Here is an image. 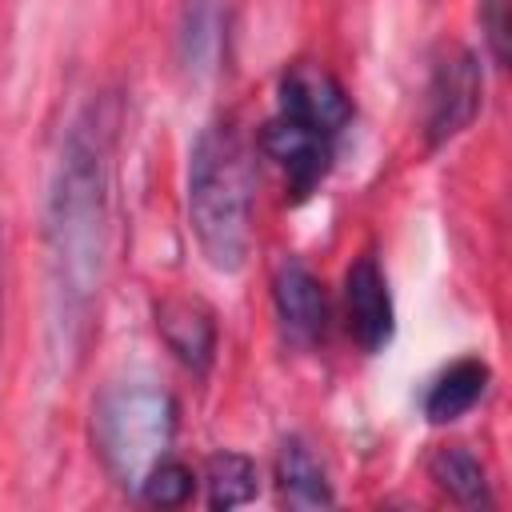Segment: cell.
<instances>
[{
  "label": "cell",
  "instance_id": "1",
  "mask_svg": "<svg viewBox=\"0 0 512 512\" xmlns=\"http://www.w3.org/2000/svg\"><path fill=\"white\" fill-rule=\"evenodd\" d=\"M120 100L92 96L68 124L44 200L48 352L76 364L88 348L112 256Z\"/></svg>",
  "mask_w": 512,
  "mask_h": 512
},
{
  "label": "cell",
  "instance_id": "2",
  "mask_svg": "<svg viewBox=\"0 0 512 512\" xmlns=\"http://www.w3.org/2000/svg\"><path fill=\"white\" fill-rule=\"evenodd\" d=\"M256 176L252 156L232 120L208 124L188 152V224L208 268L244 272L256 240L252 224Z\"/></svg>",
  "mask_w": 512,
  "mask_h": 512
},
{
  "label": "cell",
  "instance_id": "3",
  "mask_svg": "<svg viewBox=\"0 0 512 512\" xmlns=\"http://www.w3.org/2000/svg\"><path fill=\"white\" fill-rule=\"evenodd\" d=\"M352 120V100L344 84L320 64H292L276 88V112L260 128L264 156L284 172L288 196L308 200L332 172L336 140Z\"/></svg>",
  "mask_w": 512,
  "mask_h": 512
},
{
  "label": "cell",
  "instance_id": "4",
  "mask_svg": "<svg viewBox=\"0 0 512 512\" xmlns=\"http://www.w3.org/2000/svg\"><path fill=\"white\" fill-rule=\"evenodd\" d=\"M176 432V404L164 388L124 380L96 396L92 404V444L100 464L120 488H132L144 480V472L168 456Z\"/></svg>",
  "mask_w": 512,
  "mask_h": 512
},
{
  "label": "cell",
  "instance_id": "5",
  "mask_svg": "<svg viewBox=\"0 0 512 512\" xmlns=\"http://www.w3.org/2000/svg\"><path fill=\"white\" fill-rule=\"evenodd\" d=\"M484 104V72L472 48H452L436 60L428 80V108H424V140L428 148L452 144L464 128H472Z\"/></svg>",
  "mask_w": 512,
  "mask_h": 512
},
{
  "label": "cell",
  "instance_id": "6",
  "mask_svg": "<svg viewBox=\"0 0 512 512\" xmlns=\"http://www.w3.org/2000/svg\"><path fill=\"white\" fill-rule=\"evenodd\" d=\"M344 312H348V336L356 340L360 352L376 356L392 344V336H396L392 288L372 252L356 256L352 268L344 272Z\"/></svg>",
  "mask_w": 512,
  "mask_h": 512
},
{
  "label": "cell",
  "instance_id": "7",
  "mask_svg": "<svg viewBox=\"0 0 512 512\" xmlns=\"http://www.w3.org/2000/svg\"><path fill=\"white\" fill-rule=\"evenodd\" d=\"M228 52V0H180L176 64L192 84L216 80Z\"/></svg>",
  "mask_w": 512,
  "mask_h": 512
},
{
  "label": "cell",
  "instance_id": "8",
  "mask_svg": "<svg viewBox=\"0 0 512 512\" xmlns=\"http://www.w3.org/2000/svg\"><path fill=\"white\" fill-rule=\"evenodd\" d=\"M272 304H276V320L292 344H320L324 340L328 292L304 260H296V256L280 260V268L272 272Z\"/></svg>",
  "mask_w": 512,
  "mask_h": 512
},
{
  "label": "cell",
  "instance_id": "9",
  "mask_svg": "<svg viewBox=\"0 0 512 512\" xmlns=\"http://www.w3.org/2000/svg\"><path fill=\"white\" fill-rule=\"evenodd\" d=\"M156 332L164 336L168 352L188 364L192 372H208L216 356V320L200 300L168 296L156 304Z\"/></svg>",
  "mask_w": 512,
  "mask_h": 512
},
{
  "label": "cell",
  "instance_id": "10",
  "mask_svg": "<svg viewBox=\"0 0 512 512\" xmlns=\"http://www.w3.org/2000/svg\"><path fill=\"white\" fill-rule=\"evenodd\" d=\"M276 500L292 512L308 508H332L336 492L328 484V472L312 444L304 436H284L276 448Z\"/></svg>",
  "mask_w": 512,
  "mask_h": 512
},
{
  "label": "cell",
  "instance_id": "11",
  "mask_svg": "<svg viewBox=\"0 0 512 512\" xmlns=\"http://www.w3.org/2000/svg\"><path fill=\"white\" fill-rule=\"evenodd\" d=\"M488 380H492V368L480 360V356H460L452 360L424 392V416L432 424H452L460 416H468L480 396L488 392Z\"/></svg>",
  "mask_w": 512,
  "mask_h": 512
},
{
  "label": "cell",
  "instance_id": "12",
  "mask_svg": "<svg viewBox=\"0 0 512 512\" xmlns=\"http://www.w3.org/2000/svg\"><path fill=\"white\" fill-rule=\"evenodd\" d=\"M428 476H432V484H436L448 500H456L460 508H492V504H496L484 464H480L476 452H468L464 444L436 448L432 460H428Z\"/></svg>",
  "mask_w": 512,
  "mask_h": 512
},
{
  "label": "cell",
  "instance_id": "13",
  "mask_svg": "<svg viewBox=\"0 0 512 512\" xmlns=\"http://www.w3.org/2000/svg\"><path fill=\"white\" fill-rule=\"evenodd\" d=\"M256 460L244 456V452H212L208 464H204V488H208V508L212 512H228V508H240L256 496Z\"/></svg>",
  "mask_w": 512,
  "mask_h": 512
},
{
  "label": "cell",
  "instance_id": "14",
  "mask_svg": "<svg viewBox=\"0 0 512 512\" xmlns=\"http://www.w3.org/2000/svg\"><path fill=\"white\" fill-rule=\"evenodd\" d=\"M136 492H140V500L152 504V508H180V504H188L192 492H196V472H192L184 460H176V456H160V460L144 472V480L136 484Z\"/></svg>",
  "mask_w": 512,
  "mask_h": 512
},
{
  "label": "cell",
  "instance_id": "15",
  "mask_svg": "<svg viewBox=\"0 0 512 512\" xmlns=\"http://www.w3.org/2000/svg\"><path fill=\"white\" fill-rule=\"evenodd\" d=\"M476 20H480V32H484L492 60L504 68L508 64V0H480Z\"/></svg>",
  "mask_w": 512,
  "mask_h": 512
},
{
  "label": "cell",
  "instance_id": "16",
  "mask_svg": "<svg viewBox=\"0 0 512 512\" xmlns=\"http://www.w3.org/2000/svg\"><path fill=\"white\" fill-rule=\"evenodd\" d=\"M0 332H4V228H0Z\"/></svg>",
  "mask_w": 512,
  "mask_h": 512
}]
</instances>
